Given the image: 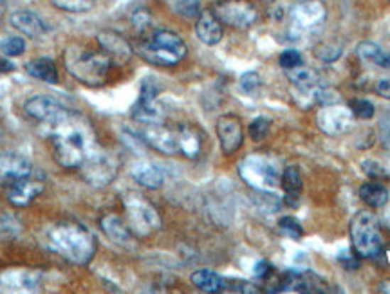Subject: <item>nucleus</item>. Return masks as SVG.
I'll use <instances>...</instances> for the list:
<instances>
[{
  "label": "nucleus",
  "instance_id": "obj_1",
  "mask_svg": "<svg viewBox=\"0 0 390 294\" xmlns=\"http://www.w3.org/2000/svg\"><path fill=\"white\" fill-rule=\"evenodd\" d=\"M48 130L53 139L56 161L63 168H80L89 152L96 148L92 125L89 119L76 112H69Z\"/></svg>",
  "mask_w": 390,
  "mask_h": 294
},
{
  "label": "nucleus",
  "instance_id": "obj_2",
  "mask_svg": "<svg viewBox=\"0 0 390 294\" xmlns=\"http://www.w3.org/2000/svg\"><path fill=\"white\" fill-rule=\"evenodd\" d=\"M49 246L55 253L76 266H85L96 253V240L91 232L78 222H60L48 235Z\"/></svg>",
  "mask_w": 390,
  "mask_h": 294
},
{
  "label": "nucleus",
  "instance_id": "obj_3",
  "mask_svg": "<svg viewBox=\"0 0 390 294\" xmlns=\"http://www.w3.org/2000/svg\"><path fill=\"white\" fill-rule=\"evenodd\" d=\"M69 75L87 87H102L109 78L112 60L103 51H94L82 43H72L63 55Z\"/></svg>",
  "mask_w": 390,
  "mask_h": 294
},
{
  "label": "nucleus",
  "instance_id": "obj_4",
  "mask_svg": "<svg viewBox=\"0 0 390 294\" xmlns=\"http://www.w3.org/2000/svg\"><path fill=\"white\" fill-rule=\"evenodd\" d=\"M138 53L143 60L152 65L172 67L178 65L185 58L188 48L178 33L159 29V31L152 33L148 38L139 42Z\"/></svg>",
  "mask_w": 390,
  "mask_h": 294
},
{
  "label": "nucleus",
  "instance_id": "obj_5",
  "mask_svg": "<svg viewBox=\"0 0 390 294\" xmlns=\"http://www.w3.org/2000/svg\"><path fill=\"white\" fill-rule=\"evenodd\" d=\"M351 240L354 251L363 258H376L381 253L383 236L374 213H356L351 220Z\"/></svg>",
  "mask_w": 390,
  "mask_h": 294
},
{
  "label": "nucleus",
  "instance_id": "obj_6",
  "mask_svg": "<svg viewBox=\"0 0 390 294\" xmlns=\"http://www.w3.org/2000/svg\"><path fill=\"white\" fill-rule=\"evenodd\" d=\"M239 173L246 185L259 192H271L280 183V175H282L276 163L264 153H251L246 157L239 166Z\"/></svg>",
  "mask_w": 390,
  "mask_h": 294
},
{
  "label": "nucleus",
  "instance_id": "obj_7",
  "mask_svg": "<svg viewBox=\"0 0 390 294\" xmlns=\"http://www.w3.org/2000/svg\"><path fill=\"white\" fill-rule=\"evenodd\" d=\"M80 170H82L83 179L89 185L94 186V188H103V186L111 185L112 180L116 179L119 170V161L114 153L96 146L83 159V163L80 165Z\"/></svg>",
  "mask_w": 390,
  "mask_h": 294
},
{
  "label": "nucleus",
  "instance_id": "obj_8",
  "mask_svg": "<svg viewBox=\"0 0 390 294\" xmlns=\"http://www.w3.org/2000/svg\"><path fill=\"white\" fill-rule=\"evenodd\" d=\"M123 205H125L126 215H129V226L134 233L146 236L161 228L159 212L143 195L134 192L126 193L123 197Z\"/></svg>",
  "mask_w": 390,
  "mask_h": 294
},
{
  "label": "nucleus",
  "instance_id": "obj_9",
  "mask_svg": "<svg viewBox=\"0 0 390 294\" xmlns=\"http://www.w3.org/2000/svg\"><path fill=\"white\" fill-rule=\"evenodd\" d=\"M325 6L320 2V0H305V2H300L289 13V22H291V28L289 33L295 38H302V36H308L311 33H315L320 26L323 24L325 20Z\"/></svg>",
  "mask_w": 390,
  "mask_h": 294
},
{
  "label": "nucleus",
  "instance_id": "obj_10",
  "mask_svg": "<svg viewBox=\"0 0 390 294\" xmlns=\"http://www.w3.org/2000/svg\"><path fill=\"white\" fill-rule=\"evenodd\" d=\"M159 87L152 78H145L141 82V90H139L138 102L132 105L130 114L141 125H158L163 123L165 114H163L161 105L158 103Z\"/></svg>",
  "mask_w": 390,
  "mask_h": 294
},
{
  "label": "nucleus",
  "instance_id": "obj_11",
  "mask_svg": "<svg viewBox=\"0 0 390 294\" xmlns=\"http://www.w3.org/2000/svg\"><path fill=\"white\" fill-rule=\"evenodd\" d=\"M213 13L222 26L235 29H246L259 18V11L249 0H219Z\"/></svg>",
  "mask_w": 390,
  "mask_h": 294
},
{
  "label": "nucleus",
  "instance_id": "obj_12",
  "mask_svg": "<svg viewBox=\"0 0 390 294\" xmlns=\"http://www.w3.org/2000/svg\"><path fill=\"white\" fill-rule=\"evenodd\" d=\"M24 110L26 114L45 125V129H51L55 123H58L71 112L51 96H33L24 103Z\"/></svg>",
  "mask_w": 390,
  "mask_h": 294
},
{
  "label": "nucleus",
  "instance_id": "obj_13",
  "mask_svg": "<svg viewBox=\"0 0 390 294\" xmlns=\"http://www.w3.org/2000/svg\"><path fill=\"white\" fill-rule=\"evenodd\" d=\"M352 119H354V114H352L351 107H343L338 105V103H329V105L322 107L318 112V121L320 130L327 136H342L347 130L351 129Z\"/></svg>",
  "mask_w": 390,
  "mask_h": 294
},
{
  "label": "nucleus",
  "instance_id": "obj_14",
  "mask_svg": "<svg viewBox=\"0 0 390 294\" xmlns=\"http://www.w3.org/2000/svg\"><path fill=\"white\" fill-rule=\"evenodd\" d=\"M217 138L221 143V148L224 156H232L241 148L244 143V130H242V121L237 116L226 114L217 119Z\"/></svg>",
  "mask_w": 390,
  "mask_h": 294
},
{
  "label": "nucleus",
  "instance_id": "obj_15",
  "mask_svg": "<svg viewBox=\"0 0 390 294\" xmlns=\"http://www.w3.org/2000/svg\"><path fill=\"white\" fill-rule=\"evenodd\" d=\"M139 138L148 146L156 148L158 152L166 153V156L179 153L178 130L168 129L163 123H158V125H145V129L139 132Z\"/></svg>",
  "mask_w": 390,
  "mask_h": 294
},
{
  "label": "nucleus",
  "instance_id": "obj_16",
  "mask_svg": "<svg viewBox=\"0 0 390 294\" xmlns=\"http://www.w3.org/2000/svg\"><path fill=\"white\" fill-rule=\"evenodd\" d=\"M33 173V165L28 157L16 152L0 153V185L11 186L20 179H26Z\"/></svg>",
  "mask_w": 390,
  "mask_h": 294
},
{
  "label": "nucleus",
  "instance_id": "obj_17",
  "mask_svg": "<svg viewBox=\"0 0 390 294\" xmlns=\"http://www.w3.org/2000/svg\"><path fill=\"white\" fill-rule=\"evenodd\" d=\"M43 192V180L31 173L26 179H20L8 186V200L16 208H26Z\"/></svg>",
  "mask_w": 390,
  "mask_h": 294
},
{
  "label": "nucleus",
  "instance_id": "obj_18",
  "mask_svg": "<svg viewBox=\"0 0 390 294\" xmlns=\"http://www.w3.org/2000/svg\"><path fill=\"white\" fill-rule=\"evenodd\" d=\"M96 40H98L102 51L112 60V63L123 65V63H126L132 58L134 49H132V45H130V43L126 42V38H123L119 33L102 31L96 36Z\"/></svg>",
  "mask_w": 390,
  "mask_h": 294
},
{
  "label": "nucleus",
  "instance_id": "obj_19",
  "mask_svg": "<svg viewBox=\"0 0 390 294\" xmlns=\"http://www.w3.org/2000/svg\"><path fill=\"white\" fill-rule=\"evenodd\" d=\"M195 35L206 45H217V43L222 40V24L221 20L217 18L215 13L205 9V11L199 13L197 22H195Z\"/></svg>",
  "mask_w": 390,
  "mask_h": 294
},
{
  "label": "nucleus",
  "instance_id": "obj_20",
  "mask_svg": "<svg viewBox=\"0 0 390 294\" xmlns=\"http://www.w3.org/2000/svg\"><path fill=\"white\" fill-rule=\"evenodd\" d=\"M99 228L105 233V236L111 242L118 244V246H126L132 240V229L129 224L121 219V217L114 215V213H107L99 219Z\"/></svg>",
  "mask_w": 390,
  "mask_h": 294
},
{
  "label": "nucleus",
  "instance_id": "obj_21",
  "mask_svg": "<svg viewBox=\"0 0 390 294\" xmlns=\"http://www.w3.org/2000/svg\"><path fill=\"white\" fill-rule=\"evenodd\" d=\"M13 28L18 29L22 35L38 38L48 33V26L43 24V20L33 11H16L11 15Z\"/></svg>",
  "mask_w": 390,
  "mask_h": 294
},
{
  "label": "nucleus",
  "instance_id": "obj_22",
  "mask_svg": "<svg viewBox=\"0 0 390 294\" xmlns=\"http://www.w3.org/2000/svg\"><path fill=\"white\" fill-rule=\"evenodd\" d=\"M130 173H132V177H134V180L138 185L150 190L159 188V186H163V183H165V173H163V170L159 168V166L152 165V163H139V165H136L134 168H132Z\"/></svg>",
  "mask_w": 390,
  "mask_h": 294
},
{
  "label": "nucleus",
  "instance_id": "obj_23",
  "mask_svg": "<svg viewBox=\"0 0 390 294\" xmlns=\"http://www.w3.org/2000/svg\"><path fill=\"white\" fill-rule=\"evenodd\" d=\"M280 185L286 192V205L288 206H298V195L302 192V175L296 166H286L282 175H280Z\"/></svg>",
  "mask_w": 390,
  "mask_h": 294
},
{
  "label": "nucleus",
  "instance_id": "obj_24",
  "mask_svg": "<svg viewBox=\"0 0 390 294\" xmlns=\"http://www.w3.org/2000/svg\"><path fill=\"white\" fill-rule=\"evenodd\" d=\"M286 76H288V80L293 85H296L302 90H313V92H316L318 89H322L318 72L309 69V67L298 65L295 69H289V71H286Z\"/></svg>",
  "mask_w": 390,
  "mask_h": 294
},
{
  "label": "nucleus",
  "instance_id": "obj_25",
  "mask_svg": "<svg viewBox=\"0 0 390 294\" xmlns=\"http://www.w3.org/2000/svg\"><path fill=\"white\" fill-rule=\"evenodd\" d=\"M359 199L369 205L371 208H383L389 202V190L378 183V180H371V183H363L359 186Z\"/></svg>",
  "mask_w": 390,
  "mask_h": 294
},
{
  "label": "nucleus",
  "instance_id": "obj_26",
  "mask_svg": "<svg viewBox=\"0 0 390 294\" xmlns=\"http://www.w3.org/2000/svg\"><path fill=\"white\" fill-rule=\"evenodd\" d=\"M26 71L29 76L40 80L45 83H56L58 82V71H56V63L51 58H35L28 62Z\"/></svg>",
  "mask_w": 390,
  "mask_h": 294
},
{
  "label": "nucleus",
  "instance_id": "obj_27",
  "mask_svg": "<svg viewBox=\"0 0 390 294\" xmlns=\"http://www.w3.org/2000/svg\"><path fill=\"white\" fill-rule=\"evenodd\" d=\"M178 145L179 153H185L188 159H195L201 152V136L192 126H181L178 129Z\"/></svg>",
  "mask_w": 390,
  "mask_h": 294
},
{
  "label": "nucleus",
  "instance_id": "obj_28",
  "mask_svg": "<svg viewBox=\"0 0 390 294\" xmlns=\"http://www.w3.org/2000/svg\"><path fill=\"white\" fill-rule=\"evenodd\" d=\"M356 55H358L362 60H365V62L372 63V65H378L381 67V69H390V55L386 51H383L378 43L374 42L358 43Z\"/></svg>",
  "mask_w": 390,
  "mask_h": 294
},
{
  "label": "nucleus",
  "instance_id": "obj_29",
  "mask_svg": "<svg viewBox=\"0 0 390 294\" xmlns=\"http://www.w3.org/2000/svg\"><path fill=\"white\" fill-rule=\"evenodd\" d=\"M192 283L205 293H221L224 290V278L213 269H197L192 275Z\"/></svg>",
  "mask_w": 390,
  "mask_h": 294
},
{
  "label": "nucleus",
  "instance_id": "obj_30",
  "mask_svg": "<svg viewBox=\"0 0 390 294\" xmlns=\"http://www.w3.org/2000/svg\"><path fill=\"white\" fill-rule=\"evenodd\" d=\"M58 9L69 13H85L94 6V0H53Z\"/></svg>",
  "mask_w": 390,
  "mask_h": 294
},
{
  "label": "nucleus",
  "instance_id": "obj_31",
  "mask_svg": "<svg viewBox=\"0 0 390 294\" xmlns=\"http://www.w3.org/2000/svg\"><path fill=\"white\" fill-rule=\"evenodd\" d=\"M316 58L322 60L325 63L336 62V60L342 56V45H335V43H320L318 48L315 49Z\"/></svg>",
  "mask_w": 390,
  "mask_h": 294
},
{
  "label": "nucleus",
  "instance_id": "obj_32",
  "mask_svg": "<svg viewBox=\"0 0 390 294\" xmlns=\"http://www.w3.org/2000/svg\"><path fill=\"white\" fill-rule=\"evenodd\" d=\"M0 51L6 56H18L26 51V42L20 36H9L0 42Z\"/></svg>",
  "mask_w": 390,
  "mask_h": 294
},
{
  "label": "nucleus",
  "instance_id": "obj_33",
  "mask_svg": "<svg viewBox=\"0 0 390 294\" xmlns=\"http://www.w3.org/2000/svg\"><path fill=\"white\" fill-rule=\"evenodd\" d=\"M278 228L280 232L284 233L286 236H289V239H302L303 235L302 224H300L295 217H284V219H280Z\"/></svg>",
  "mask_w": 390,
  "mask_h": 294
},
{
  "label": "nucleus",
  "instance_id": "obj_34",
  "mask_svg": "<svg viewBox=\"0 0 390 294\" xmlns=\"http://www.w3.org/2000/svg\"><path fill=\"white\" fill-rule=\"evenodd\" d=\"M349 107H351L354 118L358 119H372L376 114L374 105L371 102H367V99H354Z\"/></svg>",
  "mask_w": 390,
  "mask_h": 294
},
{
  "label": "nucleus",
  "instance_id": "obj_35",
  "mask_svg": "<svg viewBox=\"0 0 390 294\" xmlns=\"http://www.w3.org/2000/svg\"><path fill=\"white\" fill-rule=\"evenodd\" d=\"M269 126H271V121L268 118H256L255 121H251L249 125V136H251L253 141H262L266 139V136L269 134Z\"/></svg>",
  "mask_w": 390,
  "mask_h": 294
},
{
  "label": "nucleus",
  "instance_id": "obj_36",
  "mask_svg": "<svg viewBox=\"0 0 390 294\" xmlns=\"http://www.w3.org/2000/svg\"><path fill=\"white\" fill-rule=\"evenodd\" d=\"M175 11L186 18H193V16H199L201 9H199L197 0H175Z\"/></svg>",
  "mask_w": 390,
  "mask_h": 294
},
{
  "label": "nucleus",
  "instance_id": "obj_37",
  "mask_svg": "<svg viewBox=\"0 0 390 294\" xmlns=\"http://www.w3.org/2000/svg\"><path fill=\"white\" fill-rule=\"evenodd\" d=\"M260 85H262V78H260L259 72L248 71L241 76V89L244 90L246 94H253Z\"/></svg>",
  "mask_w": 390,
  "mask_h": 294
},
{
  "label": "nucleus",
  "instance_id": "obj_38",
  "mask_svg": "<svg viewBox=\"0 0 390 294\" xmlns=\"http://www.w3.org/2000/svg\"><path fill=\"white\" fill-rule=\"evenodd\" d=\"M278 63L282 69L289 71V69L302 65V55L298 51H295V49H288V51H284L278 56Z\"/></svg>",
  "mask_w": 390,
  "mask_h": 294
},
{
  "label": "nucleus",
  "instance_id": "obj_39",
  "mask_svg": "<svg viewBox=\"0 0 390 294\" xmlns=\"http://www.w3.org/2000/svg\"><path fill=\"white\" fill-rule=\"evenodd\" d=\"M362 168H363V172L367 173V175L371 177V179L379 180V179H386V177H389L386 170L376 161H363Z\"/></svg>",
  "mask_w": 390,
  "mask_h": 294
},
{
  "label": "nucleus",
  "instance_id": "obj_40",
  "mask_svg": "<svg viewBox=\"0 0 390 294\" xmlns=\"http://www.w3.org/2000/svg\"><path fill=\"white\" fill-rule=\"evenodd\" d=\"M338 262L349 271H356L359 267V260L356 258V255L351 251V249H343V251H340L338 253Z\"/></svg>",
  "mask_w": 390,
  "mask_h": 294
},
{
  "label": "nucleus",
  "instance_id": "obj_41",
  "mask_svg": "<svg viewBox=\"0 0 390 294\" xmlns=\"http://www.w3.org/2000/svg\"><path fill=\"white\" fill-rule=\"evenodd\" d=\"M271 273H273V267L268 260H259V262L255 263V267H253V275H255L256 278L264 280V278H268Z\"/></svg>",
  "mask_w": 390,
  "mask_h": 294
},
{
  "label": "nucleus",
  "instance_id": "obj_42",
  "mask_svg": "<svg viewBox=\"0 0 390 294\" xmlns=\"http://www.w3.org/2000/svg\"><path fill=\"white\" fill-rule=\"evenodd\" d=\"M374 90L381 98L390 99V76H381V78L376 80Z\"/></svg>",
  "mask_w": 390,
  "mask_h": 294
},
{
  "label": "nucleus",
  "instance_id": "obj_43",
  "mask_svg": "<svg viewBox=\"0 0 390 294\" xmlns=\"http://www.w3.org/2000/svg\"><path fill=\"white\" fill-rule=\"evenodd\" d=\"M132 22H134V26L138 29H145L150 22L148 11H145V9L143 11H136L134 16H132Z\"/></svg>",
  "mask_w": 390,
  "mask_h": 294
},
{
  "label": "nucleus",
  "instance_id": "obj_44",
  "mask_svg": "<svg viewBox=\"0 0 390 294\" xmlns=\"http://www.w3.org/2000/svg\"><path fill=\"white\" fill-rule=\"evenodd\" d=\"M381 141L390 148V112L381 119Z\"/></svg>",
  "mask_w": 390,
  "mask_h": 294
},
{
  "label": "nucleus",
  "instance_id": "obj_45",
  "mask_svg": "<svg viewBox=\"0 0 390 294\" xmlns=\"http://www.w3.org/2000/svg\"><path fill=\"white\" fill-rule=\"evenodd\" d=\"M13 71H15V65H13L8 58H2V56H0V72H13Z\"/></svg>",
  "mask_w": 390,
  "mask_h": 294
}]
</instances>
